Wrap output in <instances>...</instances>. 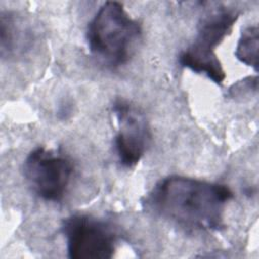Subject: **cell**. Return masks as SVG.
Returning <instances> with one entry per match:
<instances>
[{
    "label": "cell",
    "mask_w": 259,
    "mask_h": 259,
    "mask_svg": "<svg viewBox=\"0 0 259 259\" xmlns=\"http://www.w3.org/2000/svg\"><path fill=\"white\" fill-rule=\"evenodd\" d=\"M236 58L243 64L252 67L256 72L258 70V27L250 25L246 27L238 40Z\"/></svg>",
    "instance_id": "cell-8"
},
{
    "label": "cell",
    "mask_w": 259,
    "mask_h": 259,
    "mask_svg": "<svg viewBox=\"0 0 259 259\" xmlns=\"http://www.w3.org/2000/svg\"><path fill=\"white\" fill-rule=\"evenodd\" d=\"M257 76L248 77L234 84L233 87H231L229 90V95L233 98L245 97L248 94L252 93V91H257Z\"/></svg>",
    "instance_id": "cell-9"
},
{
    "label": "cell",
    "mask_w": 259,
    "mask_h": 259,
    "mask_svg": "<svg viewBox=\"0 0 259 259\" xmlns=\"http://www.w3.org/2000/svg\"><path fill=\"white\" fill-rule=\"evenodd\" d=\"M68 257L71 259H109L116 250L117 234L106 222L76 213L62 223Z\"/></svg>",
    "instance_id": "cell-5"
},
{
    "label": "cell",
    "mask_w": 259,
    "mask_h": 259,
    "mask_svg": "<svg viewBox=\"0 0 259 259\" xmlns=\"http://www.w3.org/2000/svg\"><path fill=\"white\" fill-rule=\"evenodd\" d=\"M111 111L118 127L114 138L116 157L122 167L133 168L142 160L150 145L148 121L141 109L124 98H116Z\"/></svg>",
    "instance_id": "cell-6"
},
{
    "label": "cell",
    "mask_w": 259,
    "mask_h": 259,
    "mask_svg": "<svg viewBox=\"0 0 259 259\" xmlns=\"http://www.w3.org/2000/svg\"><path fill=\"white\" fill-rule=\"evenodd\" d=\"M238 17L239 12L228 7L217 8L203 17L193 42L179 55V64L222 85L226 74L214 51L231 32Z\"/></svg>",
    "instance_id": "cell-3"
},
{
    "label": "cell",
    "mask_w": 259,
    "mask_h": 259,
    "mask_svg": "<svg viewBox=\"0 0 259 259\" xmlns=\"http://www.w3.org/2000/svg\"><path fill=\"white\" fill-rule=\"evenodd\" d=\"M141 36L140 22L116 1L103 3L86 30L90 54L109 69L119 68L131 60Z\"/></svg>",
    "instance_id": "cell-2"
},
{
    "label": "cell",
    "mask_w": 259,
    "mask_h": 259,
    "mask_svg": "<svg viewBox=\"0 0 259 259\" xmlns=\"http://www.w3.org/2000/svg\"><path fill=\"white\" fill-rule=\"evenodd\" d=\"M234 192L225 184L182 175L161 179L146 197L156 214L191 231H220Z\"/></svg>",
    "instance_id": "cell-1"
},
{
    "label": "cell",
    "mask_w": 259,
    "mask_h": 259,
    "mask_svg": "<svg viewBox=\"0 0 259 259\" xmlns=\"http://www.w3.org/2000/svg\"><path fill=\"white\" fill-rule=\"evenodd\" d=\"M73 174L72 160L51 148H34L23 163L25 180L31 190L45 201H61L68 192Z\"/></svg>",
    "instance_id": "cell-4"
},
{
    "label": "cell",
    "mask_w": 259,
    "mask_h": 259,
    "mask_svg": "<svg viewBox=\"0 0 259 259\" xmlns=\"http://www.w3.org/2000/svg\"><path fill=\"white\" fill-rule=\"evenodd\" d=\"M17 24V19L10 12H1V56L15 54L25 44L23 29Z\"/></svg>",
    "instance_id": "cell-7"
}]
</instances>
